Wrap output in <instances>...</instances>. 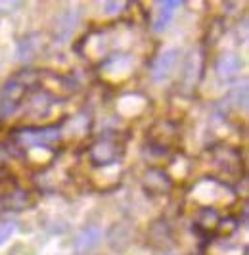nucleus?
<instances>
[{"label": "nucleus", "mask_w": 249, "mask_h": 255, "mask_svg": "<svg viewBox=\"0 0 249 255\" xmlns=\"http://www.w3.org/2000/svg\"><path fill=\"white\" fill-rule=\"evenodd\" d=\"M60 128L44 127V128H19L15 130L13 138L23 148H48L60 140Z\"/></svg>", "instance_id": "nucleus-1"}, {"label": "nucleus", "mask_w": 249, "mask_h": 255, "mask_svg": "<svg viewBox=\"0 0 249 255\" xmlns=\"http://www.w3.org/2000/svg\"><path fill=\"white\" fill-rule=\"evenodd\" d=\"M123 152H124V144L112 140V138H102V140H98L92 146L90 159H92L94 165L108 167L112 165V163H115V161H119V157L123 155Z\"/></svg>", "instance_id": "nucleus-2"}, {"label": "nucleus", "mask_w": 249, "mask_h": 255, "mask_svg": "<svg viewBox=\"0 0 249 255\" xmlns=\"http://www.w3.org/2000/svg\"><path fill=\"white\" fill-rule=\"evenodd\" d=\"M178 58H180V50L178 48H165L157 54V58L153 60V64H151V69H149V73H151V79L155 81V83H163V81H167L171 73L174 71V67L178 64Z\"/></svg>", "instance_id": "nucleus-3"}, {"label": "nucleus", "mask_w": 249, "mask_h": 255, "mask_svg": "<svg viewBox=\"0 0 249 255\" xmlns=\"http://www.w3.org/2000/svg\"><path fill=\"white\" fill-rule=\"evenodd\" d=\"M23 96V85L17 81H8L4 85V89L0 92V119H8L12 117L17 108L21 106Z\"/></svg>", "instance_id": "nucleus-4"}, {"label": "nucleus", "mask_w": 249, "mask_h": 255, "mask_svg": "<svg viewBox=\"0 0 249 255\" xmlns=\"http://www.w3.org/2000/svg\"><path fill=\"white\" fill-rule=\"evenodd\" d=\"M242 67H244V62L238 54H232V52H226L223 54L217 64H215V73L221 81H234L240 73H242Z\"/></svg>", "instance_id": "nucleus-5"}, {"label": "nucleus", "mask_w": 249, "mask_h": 255, "mask_svg": "<svg viewBox=\"0 0 249 255\" xmlns=\"http://www.w3.org/2000/svg\"><path fill=\"white\" fill-rule=\"evenodd\" d=\"M182 6V2H178V0H167V2H159V8H157V15H155V19H153V31H157V33H161L163 29H167L169 23H171V19H173L174 12L178 10Z\"/></svg>", "instance_id": "nucleus-6"}, {"label": "nucleus", "mask_w": 249, "mask_h": 255, "mask_svg": "<svg viewBox=\"0 0 249 255\" xmlns=\"http://www.w3.org/2000/svg\"><path fill=\"white\" fill-rule=\"evenodd\" d=\"M100 240H102V229H98V227H87V229H83L75 236V248L79 252H85V250H90L96 244H100Z\"/></svg>", "instance_id": "nucleus-7"}, {"label": "nucleus", "mask_w": 249, "mask_h": 255, "mask_svg": "<svg viewBox=\"0 0 249 255\" xmlns=\"http://www.w3.org/2000/svg\"><path fill=\"white\" fill-rule=\"evenodd\" d=\"M75 27H77V12H75V10L63 12L62 15H60V19L56 21V27H54L58 40H60V42L65 40V38L75 31Z\"/></svg>", "instance_id": "nucleus-8"}, {"label": "nucleus", "mask_w": 249, "mask_h": 255, "mask_svg": "<svg viewBox=\"0 0 249 255\" xmlns=\"http://www.w3.org/2000/svg\"><path fill=\"white\" fill-rule=\"evenodd\" d=\"M146 186H148V190L165 192L171 186V180H169V177H167L163 171L153 169V171H148V173H146Z\"/></svg>", "instance_id": "nucleus-9"}, {"label": "nucleus", "mask_w": 249, "mask_h": 255, "mask_svg": "<svg viewBox=\"0 0 249 255\" xmlns=\"http://www.w3.org/2000/svg\"><path fill=\"white\" fill-rule=\"evenodd\" d=\"M35 48H33V44H31V38L27 37L23 38L19 44H17V58L21 60V62H29L31 58H33V54H35Z\"/></svg>", "instance_id": "nucleus-10"}, {"label": "nucleus", "mask_w": 249, "mask_h": 255, "mask_svg": "<svg viewBox=\"0 0 249 255\" xmlns=\"http://www.w3.org/2000/svg\"><path fill=\"white\" fill-rule=\"evenodd\" d=\"M8 207H12V209H23L25 204H27V196H25L23 190H15L12 192L10 196H8Z\"/></svg>", "instance_id": "nucleus-11"}, {"label": "nucleus", "mask_w": 249, "mask_h": 255, "mask_svg": "<svg viewBox=\"0 0 249 255\" xmlns=\"http://www.w3.org/2000/svg\"><path fill=\"white\" fill-rule=\"evenodd\" d=\"M15 229H17V225L13 221H6V223L0 225V246H4L10 240V236H13Z\"/></svg>", "instance_id": "nucleus-12"}, {"label": "nucleus", "mask_w": 249, "mask_h": 255, "mask_svg": "<svg viewBox=\"0 0 249 255\" xmlns=\"http://www.w3.org/2000/svg\"><path fill=\"white\" fill-rule=\"evenodd\" d=\"M236 229H238V223L234 219H223V221H221V230H224V234L234 232Z\"/></svg>", "instance_id": "nucleus-13"}, {"label": "nucleus", "mask_w": 249, "mask_h": 255, "mask_svg": "<svg viewBox=\"0 0 249 255\" xmlns=\"http://www.w3.org/2000/svg\"><path fill=\"white\" fill-rule=\"evenodd\" d=\"M123 10V4L121 2H108L106 4V8H104V12L106 13H117Z\"/></svg>", "instance_id": "nucleus-14"}, {"label": "nucleus", "mask_w": 249, "mask_h": 255, "mask_svg": "<svg viewBox=\"0 0 249 255\" xmlns=\"http://www.w3.org/2000/svg\"><path fill=\"white\" fill-rule=\"evenodd\" d=\"M165 255H174V254H165Z\"/></svg>", "instance_id": "nucleus-15"}]
</instances>
